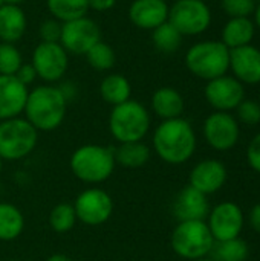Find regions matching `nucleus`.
<instances>
[{
	"label": "nucleus",
	"mask_w": 260,
	"mask_h": 261,
	"mask_svg": "<svg viewBox=\"0 0 260 261\" xmlns=\"http://www.w3.org/2000/svg\"><path fill=\"white\" fill-rule=\"evenodd\" d=\"M248 222L251 225V228L260 234V203L254 205L250 211V216H248Z\"/></svg>",
	"instance_id": "obj_38"
},
{
	"label": "nucleus",
	"mask_w": 260,
	"mask_h": 261,
	"mask_svg": "<svg viewBox=\"0 0 260 261\" xmlns=\"http://www.w3.org/2000/svg\"><path fill=\"white\" fill-rule=\"evenodd\" d=\"M250 248L241 237L231 240L215 242L210 251V258L215 261H247Z\"/></svg>",
	"instance_id": "obj_27"
},
{
	"label": "nucleus",
	"mask_w": 260,
	"mask_h": 261,
	"mask_svg": "<svg viewBox=\"0 0 260 261\" xmlns=\"http://www.w3.org/2000/svg\"><path fill=\"white\" fill-rule=\"evenodd\" d=\"M29 89L14 75H0V121L17 118L23 113Z\"/></svg>",
	"instance_id": "obj_18"
},
{
	"label": "nucleus",
	"mask_w": 260,
	"mask_h": 261,
	"mask_svg": "<svg viewBox=\"0 0 260 261\" xmlns=\"http://www.w3.org/2000/svg\"><path fill=\"white\" fill-rule=\"evenodd\" d=\"M77 214L72 203H58L49 213V226L57 234H66L77 225Z\"/></svg>",
	"instance_id": "obj_29"
},
{
	"label": "nucleus",
	"mask_w": 260,
	"mask_h": 261,
	"mask_svg": "<svg viewBox=\"0 0 260 261\" xmlns=\"http://www.w3.org/2000/svg\"><path fill=\"white\" fill-rule=\"evenodd\" d=\"M60 87V90L63 92V95H64V98L67 99V102L75 96V93H77V89L74 87V84L72 83H63L61 86H58Z\"/></svg>",
	"instance_id": "obj_39"
},
{
	"label": "nucleus",
	"mask_w": 260,
	"mask_h": 261,
	"mask_svg": "<svg viewBox=\"0 0 260 261\" xmlns=\"http://www.w3.org/2000/svg\"><path fill=\"white\" fill-rule=\"evenodd\" d=\"M173 2H176V0H173Z\"/></svg>",
	"instance_id": "obj_49"
},
{
	"label": "nucleus",
	"mask_w": 260,
	"mask_h": 261,
	"mask_svg": "<svg viewBox=\"0 0 260 261\" xmlns=\"http://www.w3.org/2000/svg\"><path fill=\"white\" fill-rule=\"evenodd\" d=\"M31 64L34 66L37 76L48 83L54 84L63 80L69 66V54L60 43H46L40 41L31 58Z\"/></svg>",
	"instance_id": "obj_10"
},
{
	"label": "nucleus",
	"mask_w": 260,
	"mask_h": 261,
	"mask_svg": "<svg viewBox=\"0 0 260 261\" xmlns=\"http://www.w3.org/2000/svg\"><path fill=\"white\" fill-rule=\"evenodd\" d=\"M230 67L238 81L257 84L260 83V50L250 44L230 49Z\"/></svg>",
	"instance_id": "obj_19"
},
{
	"label": "nucleus",
	"mask_w": 260,
	"mask_h": 261,
	"mask_svg": "<svg viewBox=\"0 0 260 261\" xmlns=\"http://www.w3.org/2000/svg\"><path fill=\"white\" fill-rule=\"evenodd\" d=\"M61 26L63 23L55 20V18H46L38 29L40 38L41 41L46 43H60V37H61Z\"/></svg>",
	"instance_id": "obj_34"
},
{
	"label": "nucleus",
	"mask_w": 260,
	"mask_h": 261,
	"mask_svg": "<svg viewBox=\"0 0 260 261\" xmlns=\"http://www.w3.org/2000/svg\"><path fill=\"white\" fill-rule=\"evenodd\" d=\"M259 104H260V96H259Z\"/></svg>",
	"instance_id": "obj_47"
},
{
	"label": "nucleus",
	"mask_w": 260,
	"mask_h": 261,
	"mask_svg": "<svg viewBox=\"0 0 260 261\" xmlns=\"http://www.w3.org/2000/svg\"><path fill=\"white\" fill-rule=\"evenodd\" d=\"M86 60L92 69L104 72V70H110L115 66L116 57H115V50L112 49V46L100 40L86 52Z\"/></svg>",
	"instance_id": "obj_30"
},
{
	"label": "nucleus",
	"mask_w": 260,
	"mask_h": 261,
	"mask_svg": "<svg viewBox=\"0 0 260 261\" xmlns=\"http://www.w3.org/2000/svg\"><path fill=\"white\" fill-rule=\"evenodd\" d=\"M28 18L21 6L3 3L0 6V41L17 43L26 32Z\"/></svg>",
	"instance_id": "obj_20"
},
{
	"label": "nucleus",
	"mask_w": 260,
	"mask_h": 261,
	"mask_svg": "<svg viewBox=\"0 0 260 261\" xmlns=\"http://www.w3.org/2000/svg\"><path fill=\"white\" fill-rule=\"evenodd\" d=\"M46 8L52 18L66 23L87 15V0H46Z\"/></svg>",
	"instance_id": "obj_26"
},
{
	"label": "nucleus",
	"mask_w": 260,
	"mask_h": 261,
	"mask_svg": "<svg viewBox=\"0 0 260 261\" xmlns=\"http://www.w3.org/2000/svg\"><path fill=\"white\" fill-rule=\"evenodd\" d=\"M182 35H198L211 23V12L202 0H176L169 9V20Z\"/></svg>",
	"instance_id": "obj_9"
},
{
	"label": "nucleus",
	"mask_w": 260,
	"mask_h": 261,
	"mask_svg": "<svg viewBox=\"0 0 260 261\" xmlns=\"http://www.w3.org/2000/svg\"><path fill=\"white\" fill-rule=\"evenodd\" d=\"M14 76H15L21 84H25L26 87H28L29 84H32V83L38 78V76H37V72H35V69H34V66H32L31 63H26V64L23 63Z\"/></svg>",
	"instance_id": "obj_36"
},
{
	"label": "nucleus",
	"mask_w": 260,
	"mask_h": 261,
	"mask_svg": "<svg viewBox=\"0 0 260 261\" xmlns=\"http://www.w3.org/2000/svg\"><path fill=\"white\" fill-rule=\"evenodd\" d=\"M25 231V216L12 203L0 202V242H14Z\"/></svg>",
	"instance_id": "obj_24"
},
{
	"label": "nucleus",
	"mask_w": 260,
	"mask_h": 261,
	"mask_svg": "<svg viewBox=\"0 0 260 261\" xmlns=\"http://www.w3.org/2000/svg\"><path fill=\"white\" fill-rule=\"evenodd\" d=\"M87 3H89V9L106 12V11H110L116 5V0H87Z\"/></svg>",
	"instance_id": "obj_37"
},
{
	"label": "nucleus",
	"mask_w": 260,
	"mask_h": 261,
	"mask_svg": "<svg viewBox=\"0 0 260 261\" xmlns=\"http://www.w3.org/2000/svg\"><path fill=\"white\" fill-rule=\"evenodd\" d=\"M187 69L201 80H215L230 67V49L222 41H201L185 54Z\"/></svg>",
	"instance_id": "obj_5"
},
{
	"label": "nucleus",
	"mask_w": 260,
	"mask_h": 261,
	"mask_svg": "<svg viewBox=\"0 0 260 261\" xmlns=\"http://www.w3.org/2000/svg\"><path fill=\"white\" fill-rule=\"evenodd\" d=\"M8 261H21V260H17V258H14V260H8Z\"/></svg>",
	"instance_id": "obj_45"
},
{
	"label": "nucleus",
	"mask_w": 260,
	"mask_h": 261,
	"mask_svg": "<svg viewBox=\"0 0 260 261\" xmlns=\"http://www.w3.org/2000/svg\"><path fill=\"white\" fill-rule=\"evenodd\" d=\"M66 110L67 99L60 87L41 84L29 90L23 113L32 127L40 133L57 130L66 118Z\"/></svg>",
	"instance_id": "obj_2"
},
{
	"label": "nucleus",
	"mask_w": 260,
	"mask_h": 261,
	"mask_svg": "<svg viewBox=\"0 0 260 261\" xmlns=\"http://www.w3.org/2000/svg\"><path fill=\"white\" fill-rule=\"evenodd\" d=\"M69 167L72 174L83 184L100 185L110 179L115 171L113 148L98 144H84L70 154Z\"/></svg>",
	"instance_id": "obj_3"
},
{
	"label": "nucleus",
	"mask_w": 260,
	"mask_h": 261,
	"mask_svg": "<svg viewBox=\"0 0 260 261\" xmlns=\"http://www.w3.org/2000/svg\"><path fill=\"white\" fill-rule=\"evenodd\" d=\"M202 2H207V0H202Z\"/></svg>",
	"instance_id": "obj_48"
},
{
	"label": "nucleus",
	"mask_w": 260,
	"mask_h": 261,
	"mask_svg": "<svg viewBox=\"0 0 260 261\" xmlns=\"http://www.w3.org/2000/svg\"><path fill=\"white\" fill-rule=\"evenodd\" d=\"M152 125L149 109L135 99L112 107L109 113V132L118 144L143 141Z\"/></svg>",
	"instance_id": "obj_4"
},
{
	"label": "nucleus",
	"mask_w": 260,
	"mask_h": 261,
	"mask_svg": "<svg viewBox=\"0 0 260 261\" xmlns=\"http://www.w3.org/2000/svg\"><path fill=\"white\" fill-rule=\"evenodd\" d=\"M38 144V132L21 116L0 121V158L2 161H21Z\"/></svg>",
	"instance_id": "obj_7"
},
{
	"label": "nucleus",
	"mask_w": 260,
	"mask_h": 261,
	"mask_svg": "<svg viewBox=\"0 0 260 261\" xmlns=\"http://www.w3.org/2000/svg\"><path fill=\"white\" fill-rule=\"evenodd\" d=\"M46 261H74L69 255H66V254H61V252H57V254H52V255H49Z\"/></svg>",
	"instance_id": "obj_40"
},
{
	"label": "nucleus",
	"mask_w": 260,
	"mask_h": 261,
	"mask_svg": "<svg viewBox=\"0 0 260 261\" xmlns=\"http://www.w3.org/2000/svg\"><path fill=\"white\" fill-rule=\"evenodd\" d=\"M195 261H215V260H211L210 257H204V258H199V260H195Z\"/></svg>",
	"instance_id": "obj_43"
},
{
	"label": "nucleus",
	"mask_w": 260,
	"mask_h": 261,
	"mask_svg": "<svg viewBox=\"0 0 260 261\" xmlns=\"http://www.w3.org/2000/svg\"><path fill=\"white\" fill-rule=\"evenodd\" d=\"M247 162L248 165L260 174V133L256 135L247 148Z\"/></svg>",
	"instance_id": "obj_35"
},
{
	"label": "nucleus",
	"mask_w": 260,
	"mask_h": 261,
	"mask_svg": "<svg viewBox=\"0 0 260 261\" xmlns=\"http://www.w3.org/2000/svg\"><path fill=\"white\" fill-rule=\"evenodd\" d=\"M222 9L231 18L248 17L256 11L254 0H222Z\"/></svg>",
	"instance_id": "obj_32"
},
{
	"label": "nucleus",
	"mask_w": 260,
	"mask_h": 261,
	"mask_svg": "<svg viewBox=\"0 0 260 261\" xmlns=\"http://www.w3.org/2000/svg\"><path fill=\"white\" fill-rule=\"evenodd\" d=\"M254 37V24L248 17L231 18L222 31V43L228 49L250 44Z\"/></svg>",
	"instance_id": "obj_25"
},
{
	"label": "nucleus",
	"mask_w": 260,
	"mask_h": 261,
	"mask_svg": "<svg viewBox=\"0 0 260 261\" xmlns=\"http://www.w3.org/2000/svg\"><path fill=\"white\" fill-rule=\"evenodd\" d=\"M23 58L14 43L0 41V75H15Z\"/></svg>",
	"instance_id": "obj_31"
},
{
	"label": "nucleus",
	"mask_w": 260,
	"mask_h": 261,
	"mask_svg": "<svg viewBox=\"0 0 260 261\" xmlns=\"http://www.w3.org/2000/svg\"><path fill=\"white\" fill-rule=\"evenodd\" d=\"M205 99L216 112H230L244 101V86L233 76L222 75L205 86Z\"/></svg>",
	"instance_id": "obj_14"
},
{
	"label": "nucleus",
	"mask_w": 260,
	"mask_h": 261,
	"mask_svg": "<svg viewBox=\"0 0 260 261\" xmlns=\"http://www.w3.org/2000/svg\"><path fill=\"white\" fill-rule=\"evenodd\" d=\"M213 243L215 239L205 220L178 222L170 237V246L173 252L188 261L208 257Z\"/></svg>",
	"instance_id": "obj_6"
},
{
	"label": "nucleus",
	"mask_w": 260,
	"mask_h": 261,
	"mask_svg": "<svg viewBox=\"0 0 260 261\" xmlns=\"http://www.w3.org/2000/svg\"><path fill=\"white\" fill-rule=\"evenodd\" d=\"M2 5H3V0H0V6H2Z\"/></svg>",
	"instance_id": "obj_46"
},
{
	"label": "nucleus",
	"mask_w": 260,
	"mask_h": 261,
	"mask_svg": "<svg viewBox=\"0 0 260 261\" xmlns=\"http://www.w3.org/2000/svg\"><path fill=\"white\" fill-rule=\"evenodd\" d=\"M2 170H3V161H2V158H0V174H2Z\"/></svg>",
	"instance_id": "obj_44"
},
{
	"label": "nucleus",
	"mask_w": 260,
	"mask_h": 261,
	"mask_svg": "<svg viewBox=\"0 0 260 261\" xmlns=\"http://www.w3.org/2000/svg\"><path fill=\"white\" fill-rule=\"evenodd\" d=\"M100 96L104 102L115 107L132 99V86L130 81L120 73H109L100 83Z\"/></svg>",
	"instance_id": "obj_23"
},
{
	"label": "nucleus",
	"mask_w": 260,
	"mask_h": 261,
	"mask_svg": "<svg viewBox=\"0 0 260 261\" xmlns=\"http://www.w3.org/2000/svg\"><path fill=\"white\" fill-rule=\"evenodd\" d=\"M156 156L169 165H182L196 150V135L192 124L181 118L161 121L152 136Z\"/></svg>",
	"instance_id": "obj_1"
},
{
	"label": "nucleus",
	"mask_w": 260,
	"mask_h": 261,
	"mask_svg": "<svg viewBox=\"0 0 260 261\" xmlns=\"http://www.w3.org/2000/svg\"><path fill=\"white\" fill-rule=\"evenodd\" d=\"M238 118L247 125H256L260 122V104L256 101H242L238 107Z\"/></svg>",
	"instance_id": "obj_33"
},
{
	"label": "nucleus",
	"mask_w": 260,
	"mask_h": 261,
	"mask_svg": "<svg viewBox=\"0 0 260 261\" xmlns=\"http://www.w3.org/2000/svg\"><path fill=\"white\" fill-rule=\"evenodd\" d=\"M239 122L228 112H215L204 122V138L218 151L231 150L239 141Z\"/></svg>",
	"instance_id": "obj_13"
},
{
	"label": "nucleus",
	"mask_w": 260,
	"mask_h": 261,
	"mask_svg": "<svg viewBox=\"0 0 260 261\" xmlns=\"http://www.w3.org/2000/svg\"><path fill=\"white\" fill-rule=\"evenodd\" d=\"M172 210L178 222L205 220L210 213V205L205 194L187 185L176 194Z\"/></svg>",
	"instance_id": "obj_17"
},
{
	"label": "nucleus",
	"mask_w": 260,
	"mask_h": 261,
	"mask_svg": "<svg viewBox=\"0 0 260 261\" xmlns=\"http://www.w3.org/2000/svg\"><path fill=\"white\" fill-rule=\"evenodd\" d=\"M228 173L225 165L218 159H204L198 162L188 176V185L202 194L218 193L227 182Z\"/></svg>",
	"instance_id": "obj_15"
},
{
	"label": "nucleus",
	"mask_w": 260,
	"mask_h": 261,
	"mask_svg": "<svg viewBox=\"0 0 260 261\" xmlns=\"http://www.w3.org/2000/svg\"><path fill=\"white\" fill-rule=\"evenodd\" d=\"M113 156L116 165L129 170H136V168H143L150 161L152 150L143 141L124 142V144H118V147L113 148Z\"/></svg>",
	"instance_id": "obj_22"
},
{
	"label": "nucleus",
	"mask_w": 260,
	"mask_h": 261,
	"mask_svg": "<svg viewBox=\"0 0 260 261\" xmlns=\"http://www.w3.org/2000/svg\"><path fill=\"white\" fill-rule=\"evenodd\" d=\"M254 14H256V23H257V26L260 28V5H259V8L254 11Z\"/></svg>",
	"instance_id": "obj_42"
},
{
	"label": "nucleus",
	"mask_w": 260,
	"mask_h": 261,
	"mask_svg": "<svg viewBox=\"0 0 260 261\" xmlns=\"http://www.w3.org/2000/svg\"><path fill=\"white\" fill-rule=\"evenodd\" d=\"M72 205L77 214V220L92 228L104 225L112 217L115 206L112 196L97 187L81 191Z\"/></svg>",
	"instance_id": "obj_8"
},
{
	"label": "nucleus",
	"mask_w": 260,
	"mask_h": 261,
	"mask_svg": "<svg viewBox=\"0 0 260 261\" xmlns=\"http://www.w3.org/2000/svg\"><path fill=\"white\" fill-rule=\"evenodd\" d=\"M25 0H3V3H8V5H18L20 6V3H23Z\"/></svg>",
	"instance_id": "obj_41"
},
{
	"label": "nucleus",
	"mask_w": 260,
	"mask_h": 261,
	"mask_svg": "<svg viewBox=\"0 0 260 261\" xmlns=\"http://www.w3.org/2000/svg\"><path fill=\"white\" fill-rule=\"evenodd\" d=\"M150 107L159 119L167 121V119L181 118L185 109V102L182 95L176 89L159 87L152 95Z\"/></svg>",
	"instance_id": "obj_21"
},
{
	"label": "nucleus",
	"mask_w": 260,
	"mask_h": 261,
	"mask_svg": "<svg viewBox=\"0 0 260 261\" xmlns=\"http://www.w3.org/2000/svg\"><path fill=\"white\" fill-rule=\"evenodd\" d=\"M182 34L170 23L166 21L152 31V41L155 47L162 54H173L182 44Z\"/></svg>",
	"instance_id": "obj_28"
},
{
	"label": "nucleus",
	"mask_w": 260,
	"mask_h": 261,
	"mask_svg": "<svg viewBox=\"0 0 260 261\" xmlns=\"http://www.w3.org/2000/svg\"><path fill=\"white\" fill-rule=\"evenodd\" d=\"M101 40V29L95 20L84 15L63 23L60 44L67 54L86 55V52Z\"/></svg>",
	"instance_id": "obj_11"
},
{
	"label": "nucleus",
	"mask_w": 260,
	"mask_h": 261,
	"mask_svg": "<svg viewBox=\"0 0 260 261\" xmlns=\"http://www.w3.org/2000/svg\"><path fill=\"white\" fill-rule=\"evenodd\" d=\"M207 225L215 242L231 240L241 237L245 225V217L238 203L222 202L210 210Z\"/></svg>",
	"instance_id": "obj_12"
},
{
	"label": "nucleus",
	"mask_w": 260,
	"mask_h": 261,
	"mask_svg": "<svg viewBox=\"0 0 260 261\" xmlns=\"http://www.w3.org/2000/svg\"><path fill=\"white\" fill-rule=\"evenodd\" d=\"M167 0H132L129 6V20L133 26L153 31L169 20Z\"/></svg>",
	"instance_id": "obj_16"
}]
</instances>
